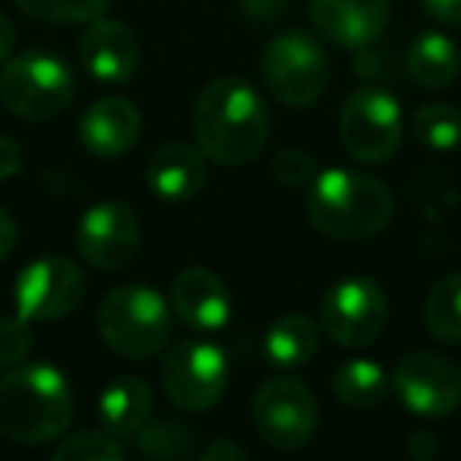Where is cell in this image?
I'll return each mask as SVG.
<instances>
[{
    "instance_id": "d6986e66",
    "label": "cell",
    "mask_w": 461,
    "mask_h": 461,
    "mask_svg": "<svg viewBox=\"0 0 461 461\" xmlns=\"http://www.w3.org/2000/svg\"><path fill=\"white\" fill-rule=\"evenodd\" d=\"M102 427L114 436H136V429L152 417V389L140 376H121L98 398Z\"/></svg>"
},
{
    "instance_id": "277c9868",
    "label": "cell",
    "mask_w": 461,
    "mask_h": 461,
    "mask_svg": "<svg viewBox=\"0 0 461 461\" xmlns=\"http://www.w3.org/2000/svg\"><path fill=\"white\" fill-rule=\"evenodd\" d=\"M95 326L114 354L142 360L158 354L171 341L174 310L158 291L146 285H121L102 301Z\"/></svg>"
},
{
    "instance_id": "30bf717a",
    "label": "cell",
    "mask_w": 461,
    "mask_h": 461,
    "mask_svg": "<svg viewBox=\"0 0 461 461\" xmlns=\"http://www.w3.org/2000/svg\"><path fill=\"white\" fill-rule=\"evenodd\" d=\"M230 366L215 341L193 339L177 345L161 364V385L180 411H209L224 395Z\"/></svg>"
},
{
    "instance_id": "484cf974",
    "label": "cell",
    "mask_w": 461,
    "mask_h": 461,
    "mask_svg": "<svg viewBox=\"0 0 461 461\" xmlns=\"http://www.w3.org/2000/svg\"><path fill=\"white\" fill-rule=\"evenodd\" d=\"M121 436L108 433V429H83L77 436H67L58 448L54 458L58 461H121L123 458Z\"/></svg>"
},
{
    "instance_id": "6da1fadb",
    "label": "cell",
    "mask_w": 461,
    "mask_h": 461,
    "mask_svg": "<svg viewBox=\"0 0 461 461\" xmlns=\"http://www.w3.org/2000/svg\"><path fill=\"white\" fill-rule=\"evenodd\" d=\"M193 136L205 158L244 165L269 140V108L247 79H212L193 104Z\"/></svg>"
},
{
    "instance_id": "44dd1931",
    "label": "cell",
    "mask_w": 461,
    "mask_h": 461,
    "mask_svg": "<svg viewBox=\"0 0 461 461\" xmlns=\"http://www.w3.org/2000/svg\"><path fill=\"white\" fill-rule=\"evenodd\" d=\"M320 348L316 322L303 313H285L269 326L263 339V357L278 370H294L310 364V357Z\"/></svg>"
},
{
    "instance_id": "836d02e7",
    "label": "cell",
    "mask_w": 461,
    "mask_h": 461,
    "mask_svg": "<svg viewBox=\"0 0 461 461\" xmlns=\"http://www.w3.org/2000/svg\"><path fill=\"white\" fill-rule=\"evenodd\" d=\"M16 247V221L0 209V259H7Z\"/></svg>"
},
{
    "instance_id": "ffe728a7",
    "label": "cell",
    "mask_w": 461,
    "mask_h": 461,
    "mask_svg": "<svg viewBox=\"0 0 461 461\" xmlns=\"http://www.w3.org/2000/svg\"><path fill=\"white\" fill-rule=\"evenodd\" d=\"M408 73L423 89H446L461 73L458 45L442 32H420L408 48Z\"/></svg>"
},
{
    "instance_id": "83f0119b",
    "label": "cell",
    "mask_w": 461,
    "mask_h": 461,
    "mask_svg": "<svg viewBox=\"0 0 461 461\" xmlns=\"http://www.w3.org/2000/svg\"><path fill=\"white\" fill-rule=\"evenodd\" d=\"M32 354V329L20 313L0 320V366H20Z\"/></svg>"
},
{
    "instance_id": "5bb4252c",
    "label": "cell",
    "mask_w": 461,
    "mask_h": 461,
    "mask_svg": "<svg viewBox=\"0 0 461 461\" xmlns=\"http://www.w3.org/2000/svg\"><path fill=\"white\" fill-rule=\"evenodd\" d=\"M79 64L95 83H127L140 64V41L133 29L104 16L86 23V32L79 35Z\"/></svg>"
},
{
    "instance_id": "8992f818",
    "label": "cell",
    "mask_w": 461,
    "mask_h": 461,
    "mask_svg": "<svg viewBox=\"0 0 461 461\" xmlns=\"http://www.w3.org/2000/svg\"><path fill=\"white\" fill-rule=\"evenodd\" d=\"M259 73L272 95L288 108H307L326 92L329 60L316 39L297 32H282L266 45L259 58Z\"/></svg>"
},
{
    "instance_id": "cb8c5ba5",
    "label": "cell",
    "mask_w": 461,
    "mask_h": 461,
    "mask_svg": "<svg viewBox=\"0 0 461 461\" xmlns=\"http://www.w3.org/2000/svg\"><path fill=\"white\" fill-rule=\"evenodd\" d=\"M411 133L433 152H452L455 146H461V111L446 102L423 104L411 121Z\"/></svg>"
},
{
    "instance_id": "d6a6232c",
    "label": "cell",
    "mask_w": 461,
    "mask_h": 461,
    "mask_svg": "<svg viewBox=\"0 0 461 461\" xmlns=\"http://www.w3.org/2000/svg\"><path fill=\"white\" fill-rule=\"evenodd\" d=\"M288 0H240V10L253 20H276L278 14H285Z\"/></svg>"
},
{
    "instance_id": "e0dca14e",
    "label": "cell",
    "mask_w": 461,
    "mask_h": 461,
    "mask_svg": "<svg viewBox=\"0 0 461 461\" xmlns=\"http://www.w3.org/2000/svg\"><path fill=\"white\" fill-rule=\"evenodd\" d=\"M142 130V117L127 98H98L79 117V142L95 158H121L136 146Z\"/></svg>"
},
{
    "instance_id": "e575fe53",
    "label": "cell",
    "mask_w": 461,
    "mask_h": 461,
    "mask_svg": "<svg viewBox=\"0 0 461 461\" xmlns=\"http://www.w3.org/2000/svg\"><path fill=\"white\" fill-rule=\"evenodd\" d=\"M436 448H439V446H436V439H433V436H429V433H423V429H420V433H414V436H411V442H408V452L414 455L417 461H427V458H433V455H436Z\"/></svg>"
},
{
    "instance_id": "1f68e13d",
    "label": "cell",
    "mask_w": 461,
    "mask_h": 461,
    "mask_svg": "<svg viewBox=\"0 0 461 461\" xmlns=\"http://www.w3.org/2000/svg\"><path fill=\"white\" fill-rule=\"evenodd\" d=\"M423 7L433 20L446 26H461V0H423Z\"/></svg>"
},
{
    "instance_id": "9a60e30c",
    "label": "cell",
    "mask_w": 461,
    "mask_h": 461,
    "mask_svg": "<svg viewBox=\"0 0 461 461\" xmlns=\"http://www.w3.org/2000/svg\"><path fill=\"white\" fill-rule=\"evenodd\" d=\"M313 29L339 48H366L389 26V0H310Z\"/></svg>"
},
{
    "instance_id": "f1b7e54d",
    "label": "cell",
    "mask_w": 461,
    "mask_h": 461,
    "mask_svg": "<svg viewBox=\"0 0 461 461\" xmlns=\"http://www.w3.org/2000/svg\"><path fill=\"white\" fill-rule=\"evenodd\" d=\"M272 174H276L278 184H285V186H310L320 171H316V161L310 152L285 149V152H278L276 161H272Z\"/></svg>"
},
{
    "instance_id": "d4e9b609",
    "label": "cell",
    "mask_w": 461,
    "mask_h": 461,
    "mask_svg": "<svg viewBox=\"0 0 461 461\" xmlns=\"http://www.w3.org/2000/svg\"><path fill=\"white\" fill-rule=\"evenodd\" d=\"M136 448L146 458H190L196 452L193 446V429L167 417H149L136 429Z\"/></svg>"
},
{
    "instance_id": "9c48e42d",
    "label": "cell",
    "mask_w": 461,
    "mask_h": 461,
    "mask_svg": "<svg viewBox=\"0 0 461 461\" xmlns=\"http://www.w3.org/2000/svg\"><path fill=\"white\" fill-rule=\"evenodd\" d=\"M86 297V276L73 259L60 253L23 266L14 285L16 313L29 322H54L70 316Z\"/></svg>"
},
{
    "instance_id": "ac0fdd59",
    "label": "cell",
    "mask_w": 461,
    "mask_h": 461,
    "mask_svg": "<svg viewBox=\"0 0 461 461\" xmlns=\"http://www.w3.org/2000/svg\"><path fill=\"white\" fill-rule=\"evenodd\" d=\"M149 190L161 196L165 203H184L193 199L209 180L205 152L190 142H167L152 155L146 167Z\"/></svg>"
},
{
    "instance_id": "4fadbf2b",
    "label": "cell",
    "mask_w": 461,
    "mask_h": 461,
    "mask_svg": "<svg viewBox=\"0 0 461 461\" xmlns=\"http://www.w3.org/2000/svg\"><path fill=\"white\" fill-rule=\"evenodd\" d=\"M140 218L123 203H95L77 224L79 257L98 272H121L140 253Z\"/></svg>"
},
{
    "instance_id": "d590c367",
    "label": "cell",
    "mask_w": 461,
    "mask_h": 461,
    "mask_svg": "<svg viewBox=\"0 0 461 461\" xmlns=\"http://www.w3.org/2000/svg\"><path fill=\"white\" fill-rule=\"evenodd\" d=\"M14 48H16V29L7 14H0V64L14 54Z\"/></svg>"
},
{
    "instance_id": "f546056e",
    "label": "cell",
    "mask_w": 461,
    "mask_h": 461,
    "mask_svg": "<svg viewBox=\"0 0 461 461\" xmlns=\"http://www.w3.org/2000/svg\"><path fill=\"white\" fill-rule=\"evenodd\" d=\"M23 167V149L10 136H0V180L16 177Z\"/></svg>"
},
{
    "instance_id": "7c38bea8",
    "label": "cell",
    "mask_w": 461,
    "mask_h": 461,
    "mask_svg": "<svg viewBox=\"0 0 461 461\" xmlns=\"http://www.w3.org/2000/svg\"><path fill=\"white\" fill-rule=\"evenodd\" d=\"M398 402L417 417H448L461 404V370L433 351H414L392 373Z\"/></svg>"
},
{
    "instance_id": "5b68a950",
    "label": "cell",
    "mask_w": 461,
    "mask_h": 461,
    "mask_svg": "<svg viewBox=\"0 0 461 461\" xmlns=\"http://www.w3.org/2000/svg\"><path fill=\"white\" fill-rule=\"evenodd\" d=\"M73 70L60 58L45 51L10 54L0 70V98L10 114L23 121H51L64 114L73 98Z\"/></svg>"
},
{
    "instance_id": "4dcf8cb0",
    "label": "cell",
    "mask_w": 461,
    "mask_h": 461,
    "mask_svg": "<svg viewBox=\"0 0 461 461\" xmlns=\"http://www.w3.org/2000/svg\"><path fill=\"white\" fill-rule=\"evenodd\" d=\"M199 455H203V461H247L250 452L230 439H215V442H209Z\"/></svg>"
},
{
    "instance_id": "52a82bcc",
    "label": "cell",
    "mask_w": 461,
    "mask_h": 461,
    "mask_svg": "<svg viewBox=\"0 0 461 461\" xmlns=\"http://www.w3.org/2000/svg\"><path fill=\"white\" fill-rule=\"evenodd\" d=\"M341 142L364 165H383L398 152L404 136L402 104L379 86H360L341 108Z\"/></svg>"
},
{
    "instance_id": "2e32d148",
    "label": "cell",
    "mask_w": 461,
    "mask_h": 461,
    "mask_svg": "<svg viewBox=\"0 0 461 461\" xmlns=\"http://www.w3.org/2000/svg\"><path fill=\"white\" fill-rule=\"evenodd\" d=\"M171 310L186 329L193 332H221L234 313L230 291L215 272L193 266L174 278Z\"/></svg>"
},
{
    "instance_id": "ba28073f",
    "label": "cell",
    "mask_w": 461,
    "mask_h": 461,
    "mask_svg": "<svg viewBox=\"0 0 461 461\" xmlns=\"http://www.w3.org/2000/svg\"><path fill=\"white\" fill-rule=\"evenodd\" d=\"M253 423L266 446L278 452H297L310 446L320 423L313 392L288 376L266 379L253 395Z\"/></svg>"
},
{
    "instance_id": "603a6c76",
    "label": "cell",
    "mask_w": 461,
    "mask_h": 461,
    "mask_svg": "<svg viewBox=\"0 0 461 461\" xmlns=\"http://www.w3.org/2000/svg\"><path fill=\"white\" fill-rule=\"evenodd\" d=\"M423 326L442 345H461V272L439 278L427 291Z\"/></svg>"
},
{
    "instance_id": "3957f363",
    "label": "cell",
    "mask_w": 461,
    "mask_h": 461,
    "mask_svg": "<svg viewBox=\"0 0 461 461\" xmlns=\"http://www.w3.org/2000/svg\"><path fill=\"white\" fill-rule=\"evenodd\" d=\"M392 193L376 177L348 167L320 171L307 193V218L332 240H366L392 221Z\"/></svg>"
},
{
    "instance_id": "4316f807",
    "label": "cell",
    "mask_w": 461,
    "mask_h": 461,
    "mask_svg": "<svg viewBox=\"0 0 461 461\" xmlns=\"http://www.w3.org/2000/svg\"><path fill=\"white\" fill-rule=\"evenodd\" d=\"M20 10L41 23H92L111 7V0H16Z\"/></svg>"
},
{
    "instance_id": "8fae6325",
    "label": "cell",
    "mask_w": 461,
    "mask_h": 461,
    "mask_svg": "<svg viewBox=\"0 0 461 461\" xmlns=\"http://www.w3.org/2000/svg\"><path fill=\"white\" fill-rule=\"evenodd\" d=\"M389 301L373 278H341L322 297V332L341 348H366L383 335Z\"/></svg>"
},
{
    "instance_id": "7402d4cb",
    "label": "cell",
    "mask_w": 461,
    "mask_h": 461,
    "mask_svg": "<svg viewBox=\"0 0 461 461\" xmlns=\"http://www.w3.org/2000/svg\"><path fill=\"white\" fill-rule=\"evenodd\" d=\"M392 389V379L376 360L357 357L348 360L335 370L332 376V392L345 408L351 411H366L373 404H379L385 398V392Z\"/></svg>"
},
{
    "instance_id": "7a4b0ae2",
    "label": "cell",
    "mask_w": 461,
    "mask_h": 461,
    "mask_svg": "<svg viewBox=\"0 0 461 461\" xmlns=\"http://www.w3.org/2000/svg\"><path fill=\"white\" fill-rule=\"evenodd\" d=\"M70 417V383L58 366L20 364L0 376V433L7 439L45 446L67 433Z\"/></svg>"
}]
</instances>
